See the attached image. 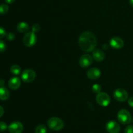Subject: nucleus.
<instances>
[{"label": "nucleus", "instance_id": "29", "mask_svg": "<svg viewBox=\"0 0 133 133\" xmlns=\"http://www.w3.org/2000/svg\"><path fill=\"white\" fill-rule=\"evenodd\" d=\"M5 2L6 3L8 4H12V3H14V1H15V0H5Z\"/></svg>", "mask_w": 133, "mask_h": 133}, {"label": "nucleus", "instance_id": "16", "mask_svg": "<svg viewBox=\"0 0 133 133\" xmlns=\"http://www.w3.org/2000/svg\"><path fill=\"white\" fill-rule=\"evenodd\" d=\"M16 29L19 32L22 33H24L27 32L29 31V26L26 22H22L17 25Z\"/></svg>", "mask_w": 133, "mask_h": 133}, {"label": "nucleus", "instance_id": "24", "mask_svg": "<svg viewBox=\"0 0 133 133\" xmlns=\"http://www.w3.org/2000/svg\"><path fill=\"white\" fill-rule=\"evenodd\" d=\"M124 133H133V125H129L125 129Z\"/></svg>", "mask_w": 133, "mask_h": 133}, {"label": "nucleus", "instance_id": "20", "mask_svg": "<svg viewBox=\"0 0 133 133\" xmlns=\"http://www.w3.org/2000/svg\"><path fill=\"white\" fill-rule=\"evenodd\" d=\"M101 86H100L99 84H97V83H96V84L93 85L92 86V91L95 93H99L101 92Z\"/></svg>", "mask_w": 133, "mask_h": 133}, {"label": "nucleus", "instance_id": "12", "mask_svg": "<svg viewBox=\"0 0 133 133\" xmlns=\"http://www.w3.org/2000/svg\"><path fill=\"white\" fill-rule=\"evenodd\" d=\"M87 75L90 79L97 80L101 76V71L97 68H91L88 70Z\"/></svg>", "mask_w": 133, "mask_h": 133}, {"label": "nucleus", "instance_id": "32", "mask_svg": "<svg viewBox=\"0 0 133 133\" xmlns=\"http://www.w3.org/2000/svg\"><path fill=\"white\" fill-rule=\"evenodd\" d=\"M132 122H133V118H132Z\"/></svg>", "mask_w": 133, "mask_h": 133}, {"label": "nucleus", "instance_id": "23", "mask_svg": "<svg viewBox=\"0 0 133 133\" xmlns=\"http://www.w3.org/2000/svg\"><path fill=\"white\" fill-rule=\"evenodd\" d=\"M6 49V44L5 42L0 40V52H3Z\"/></svg>", "mask_w": 133, "mask_h": 133}, {"label": "nucleus", "instance_id": "11", "mask_svg": "<svg viewBox=\"0 0 133 133\" xmlns=\"http://www.w3.org/2000/svg\"><path fill=\"white\" fill-rule=\"evenodd\" d=\"M110 46L115 49H120V48H123L124 46V42H123V39L121 38L114 37L112 38L110 40Z\"/></svg>", "mask_w": 133, "mask_h": 133}, {"label": "nucleus", "instance_id": "30", "mask_svg": "<svg viewBox=\"0 0 133 133\" xmlns=\"http://www.w3.org/2000/svg\"><path fill=\"white\" fill-rule=\"evenodd\" d=\"M4 80H0V86H3L4 85Z\"/></svg>", "mask_w": 133, "mask_h": 133}, {"label": "nucleus", "instance_id": "10", "mask_svg": "<svg viewBox=\"0 0 133 133\" xmlns=\"http://www.w3.org/2000/svg\"><path fill=\"white\" fill-rule=\"evenodd\" d=\"M8 129L10 133H22L23 130V126L22 123L15 121L9 125Z\"/></svg>", "mask_w": 133, "mask_h": 133}, {"label": "nucleus", "instance_id": "3", "mask_svg": "<svg viewBox=\"0 0 133 133\" xmlns=\"http://www.w3.org/2000/svg\"><path fill=\"white\" fill-rule=\"evenodd\" d=\"M117 117L120 123L123 125L129 124L132 121V117L128 110L125 109H122L118 112Z\"/></svg>", "mask_w": 133, "mask_h": 133}, {"label": "nucleus", "instance_id": "9", "mask_svg": "<svg viewBox=\"0 0 133 133\" xmlns=\"http://www.w3.org/2000/svg\"><path fill=\"white\" fill-rule=\"evenodd\" d=\"M93 62V57L90 54H84L79 59V65L82 67H88L90 66Z\"/></svg>", "mask_w": 133, "mask_h": 133}, {"label": "nucleus", "instance_id": "27", "mask_svg": "<svg viewBox=\"0 0 133 133\" xmlns=\"http://www.w3.org/2000/svg\"><path fill=\"white\" fill-rule=\"evenodd\" d=\"M128 104L130 106L133 108V96L130 97L129 99H128Z\"/></svg>", "mask_w": 133, "mask_h": 133}, {"label": "nucleus", "instance_id": "14", "mask_svg": "<svg viewBox=\"0 0 133 133\" xmlns=\"http://www.w3.org/2000/svg\"><path fill=\"white\" fill-rule=\"evenodd\" d=\"M92 56L93 58L96 61H102L105 59V53L100 49H95L92 52Z\"/></svg>", "mask_w": 133, "mask_h": 133}, {"label": "nucleus", "instance_id": "6", "mask_svg": "<svg viewBox=\"0 0 133 133\" xmlns=\"http://www.w3.org/2000/svg\"><path fill=\"white\" fill-rule=\"evenodd\" d=\"M36 78V72L32 69H26L22 72V80L25 83H31Z\"/></svg>", "mask_w": 133, "mask_h": 133}, {"label": "nucleus", "instance_id": "8", "mask_svg": "<svg viewBox=\"0 0 133 133\" xmlns=\"http://www.w3.org/2000/svg\"><path fill=\"white\" fill-rule=\"evenodd\" d=\"M106 129L109 133H119L120 126L115 121H110L107 123Z\"/></svg>", "mask_w": 133, "mask_h": 133}, {"label": "nucleus", "instance_id": "22", "mask_svg": "<svg viewBox=\"0 0 133 133\" xmlns=\"http://www.w3.org/2000/svg\"><path fill=\"white\" fill-rule=\"evenodd\" d=\"M40 29V25H38V23H35V24L32 25V31H33L34 33L38 32Z\"/></svg>", "mask_w": 133, "mask_h": 133}, {"label": "nucleus", "instance_id": "4", "mask_svg": "<svg viewBox=\"0 0 133 133\" xmlns=\"http://www.w3.org/2000/svg\"><path fill=\"white\" fill-rule=\"evenodd\" d=\"M37 37L33 31H30L25 34L23 39V44L27 47H32L36 43Z\"/></svg>", "mask_w": 133, "mask_h": 133}, {"label": "nucleus", "instance_id": "31", "mask_svg": "<svg viewBox=\"0 0 133 133\" xmlns=\"http://www.w3.org/2000/svg\"><path fill=\"white\" fill-rule=\"evenodd\" d=\"M129 3H130V5H131L133 7V0H130Z\"/></svg>", "mask_w": 133, "mask_h": 133}, {"label": "nucleus", "instance_id": "13", "mask_svg": "<svg viewBox=\"0 0 133 133\" xmlns=\"http://www.w3.org/2000/svg\"><path fill=\"white\" fill-rule=\"evenodd\" d=\"M21 86V80L18 77L14 76L9 81V86L12 89H17Z\"/></svg>", "mask_w": 133, "mask_h": 133}, {"label": "nucleus", "instance_id": "15", "mask_svg": "<svg viewBox=\"0 0 133 133\" xmlns=\"http://www.w3.org/2000/svg\"><path fill=\"white\" fill-rule=\"evenodd\" d=\"M10 96V93L7 89L4 86L0 87V100H7Z\"/></svg>", "mask_w": 133, "mask_h": 133}, {"label": "nucleus", "instance_id": "28", "mask_svg": "<svg viewBox=\"0 0 133 133\" xmlns=\"http://www.w3.org/2000/svg\"><path fill=\"white\" fill-rule=\"evenodd\" d=\"M3 113H4L3 108L2 106H0V117H2L3 115Z\"/></svg>", "mask_w": 133, "mask_h": 133}, {"label": "nucleus", "instance_id": "26", "mask_svg": "<svg viewBox=\"0 0 133 133\" xmlns=\"http://www.w3.org/2000/svg\"><path fill=\"white\" fill-rule=\"evenodd\" d=\"M6 37L9 40H12L14 39V35L12 33H9L6 34Z\"/></svg>", "mask_w": 133, "mask_h": 133}, {"label": "nucleus", "instance_id": "7", "mask_svg": "<svg viewBox=\"0 0 133 133\" xmlns=\"http://www.w3.org/2000/svg\"><path fill=\"white\" fill-rule=\"evenodd\" d=\"M114 97L119 102H124L128 99V93L123 88H118L114 91Z\"/></svg>", "mask_w": 133, "mask_h": 133}, {"label": "nucleus", "instance_id": "25", "mask_svg": "<svg viewBox=\"0 0 133 133\" xmlns=\"http://www.w3.org/2000/svg\"><path fill=\"white\" fill-rule=\"evenodd\" d=\"M6 35V31L4 28L0 27V38H3Z\"/></svg>", "mask_w": 133, "mask_h": 133}, {"label": "nucleus", "instance_id": "21", "mask_svg": "<svg viewBox=\"0 0 133 133\" xmlns=\"http://www.w3.org/2000/svg\"><path fill=\"white\" fill-rule=\"evenodd\" d=\"M9 126H7L6 123L3 122V121H1L0 122V132H4L7 129Z\"/></svg>", "mask_w": 133, "mask_h": 133}, {"label": "nucleus", "instance_id": "19", "mask_svg": "<svg viewBox=\"0 0 133 133\" xmlns=\"http://www.w3.org/2000/svg\"><path fill=\"white\" fill-rule=\"evenodd\" d=\"M9 6L7 5H6V4H2V5H0V14H6L9 11Z\"/></svg>", "mask_w": 133, "mask_h": 133}, {"label": "nucleus", "instance_id": "1", "mask_svg": "<svg viewBox=\"0 0 133 133\" xmlns=\"http://www.w3.org/2000/svg\"><path fill=\"white\" fill-rule=\"evenodd\" d=\"M79 44L81 50L85 52L94 51L97 45L96 36L90 31L83 32L79 38Z\"/></svg>", "mask_w": 133, "mask_h": 133}, {"label": "nucleus", "instance_id": "17", "mask_svg": "<svg viewBox=\"0 0 133 133\" xmlns=\"http://www.w3.org/2000/svg\"><path fill=\"white\" fill-rule=\"evenodd\" d=\"M10 72L14 75H18L21 72V68L17 65H14L10 67Z\"/></svg>", "mask_w": 133, "mask_h": 133}, {"label": "nucleus", "instance_id": "2", "mask_svg": "<svg viewBox=\"0 0 133 133\" xmlns=\"http://www.w3.org/2000/svg\"><path fill=\"white\" fill-rule=\"evenodd\" d=\"M48 125L49 129L51 130L58 131L63 129L64 124L63 121L59 117H53L49 119L48 121Z\"/></svg>", "mask_w": 133, "mask_h": 133}, {"label": "nucleus", "instance_id": "5", "mask_svg": "<svg viewBox=\"0 0 133 133\" xmlns=\"http://www.w3.org/2000/svg\"><path fill=\"white\" fill-rule=\"evenodd\" d=\"M96 102L101 106H107L110 102V98L107 93L100 92L96 95Z\"/></svg>", "mask_w": 133, "mask_h": 133}, {"label": "nucleus", "instance_id": "18", "mask_svg": "<svg viewBox=\"0 0 133 133\" xmlns=\"http://www.w3.org/2000/svg\"><path fill=\"white\" fill-rule=\"evenodd\" d=\"M47 128L44 125H39L35 129V133H46Z\"/></svg>", "mask_w": 133, "mask_h": 133}]
</instances>
